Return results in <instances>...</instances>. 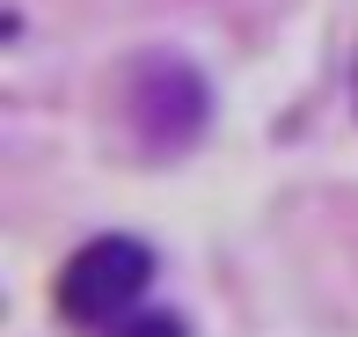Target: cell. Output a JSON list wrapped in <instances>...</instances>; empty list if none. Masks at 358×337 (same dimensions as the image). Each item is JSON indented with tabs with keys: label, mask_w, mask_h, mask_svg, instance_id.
Wrapping results in <instances>:
<instances>
[{
	"label": "cell",
	"mask_w": 358,
	"mask_h": 337,
	"mask_svg": "<svg viewBox=\"0 0 358 337\" xmlns=\"http://www.w3.org/2000/svg\"><path fill=\"white\" fill-rule=\"evenodd\" d=\"M124 125H132L139 154L176 162V154H190L205 139V125H213V88H205V74L190 67L183 52H146L139 67L124 74Z\"/></svg>",
	"instance_id": "1"
},
{
	"label": "cell",
	"mask_w": 358,
	"mask_h": 337,
	"mask_svg": "<svg viewBox=\"0 0 358 337\" xmlns=\"http://www.w3.org/2000/svg\"><path fill=\"white\" fill-rule=\"evenodd\" d=\"M110 337H183L176 315H124V323H110Z\"/></svg>",
	"instance_id": "3"
},
{
	"label": "cell",
	"mask_w": 358,
	"mask_h": 337,
	"mask_svg": "<svg viewBox=\"0 0 358 337\" xmlns=\"http://www.w3.org/2000/svg\"><path fill=\"white\" fill-rule=\"evenodd\" d=\"M154 279V249L139 235H95L59 271V315L66 323H124Z\"/></svg>",
	"instance_id": "2"
}]
</instances>
